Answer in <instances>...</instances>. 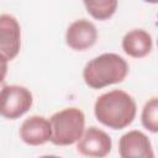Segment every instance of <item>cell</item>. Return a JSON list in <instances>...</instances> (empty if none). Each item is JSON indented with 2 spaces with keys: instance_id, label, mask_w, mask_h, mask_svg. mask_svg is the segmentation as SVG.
I'll list each match as a JSON object with an SVG mask.
<instances>
[{
  "instance_id": "cell-1",
  "label": "cell",
  "mask_w": 158,
  "mask_h": 158,
  "mask_svg": "<svg viewBox=\"0 0 158 158\" xmlns=\"http://www.w3.org/2000/svg\"><path fill=\"white\" fill-rule=\"evenodd\" d=\"M136 102L123 90H111L100 95L94 105L95 117L112 130H122L132 123L136 116Z\"/></svg>"
},
{
  "instance_id": "cell-4",
  "label": "cell",
  "mask_w": 158,
  "mask_h": 158,
  "mask_svg": "<svg viewBox=\"0 0 158 158\" xmlns=\"http://www.w3.org/2000/svg\"><path fill=\"white\" fill-rule=\"evenodd\" d=\"M32 94L20 85H4L0 89V115L15 120L26 114L32 106Z\"/></svg>"
},
{
  "instance_id": "cell-12",
  "label": "cell",
  "mask_w": 158,
  "mask_h": 158,
  "mask_svg": "<svg viewBox=\"0 0 158 158\" xmlns=\"http://www.w3.org/2000/svg\"><path fill=\"white\" fill-rule=\"evenodd\" d=\"M142 125L148 131L156 133L158 131V99L152 98L148 100L142 110Z\"/></svg>"
},
{
  "instance_id": "cell-2",
  "label": "cell",
  "mask_w": 158,
  "mask_h": 158,
  "mask_svg": "<svg viewBox=\"0 0 158 158\" xmlns=\"http://www.w3.org/2000/svg\"><path fill=\"white\" fill-rule=\"evenodd\" d=\"M128 74L127 62L115 53H102L86 63L83 70L85 84L91 89L121 83Z\"/></svg>"
},
{
  "instance_id": "cell-6",
  "label": "cell",
  "mask_w": 158,
  "mask_h": 158,
  "mask_svg": "<svg viewBox=\"0 0 158 158\" xmlns=\"http://www.w3.org/2000/svg\"><path fill=\"white\" fill-rule=\"evenodd\" d=\"M21 28L17 20L9 15H0V54L12 60L20 52Z\"/></svg>"
},
{
  "instance_id": "cell-14",
  "label": "cell",
  "mask_w": 158,
  "mask_h": 158,
  "mask_svg": "<svg viewBox=\"0 0 158 158\" xmlns=\"http://www.w3.org/2000/svg\"><path fill=\"white\" fill-rule=\"evenodd\" d=\"M143 1L149 2V4H157V2H158V0H143Z\"/></svg>"
},
{
  "instance_id": "cell-8",
  "label": "cell",
  "mask_w": 158,
  "mask_h": 158,
  "mask_svg": "<svg viewBox=\"0 0 158 158\" xmlns=\"http://www.w3.org/2000/svg\"><path fill=\"white\" fill-rule=\"evenodd\" d=\"M118 153L122 158H153L151 141L148 137L137 130L125 133L118 142Z\"/></svg>"
},
{
  "instance_id": "cell-3",
  "label": "cell",
  "mask_w": 158,
  "mask_h": 158,
  "mask_svg": "<svg viewBox=\"0 0 158 158\" xmlns=\"http://www.w3.org/2000/svg\"><path fill=\"white\" fill-rule=\"evenodd\" d=\"M51 142L56 146H70L81 137L85 126V116L77 107H68L52 115Z\"/></svg>"
},
{
  "instance_id": "cell-9",
  "label": "cell",
  "mask_w": 158,
  "mask_h": 158,
  "mask_svg": "<svg viewBox=\"0 0 158 158\" xmlns=\"http://www.w3.org/2000/svg\"><path fill=\"white\" fill-rule=\"evenodd\" d=\"M52 130L49 121L43 116H31L20 127V137L28 146H41L51 139Z\"/></svg>"
},
{
  "instance_id": "cell-11",
  "label": "cell",
  "mask_w": 158,
  "mask_h": 158,
  "mask_svg": "<svg viewBox=\"0 0 158 158\" xmlns=\"http://www.w3.org/2000/svg\"><path fill=\"white\" fill-rule=\"evenodd\" d=\"M83 2L86 11L100 21L110 19L117 9V0H83Z\"/></svg>"
},
{
  "instance_id": "cell-13",
  "label": "cell",
  "mask_w": 158,
  "mask_h": 158,
  "mask_svg": "<svg viewBox=\"0 0 158 158\" xmlns=\"http://www.w3.org/2000/svg\"><path fill=\"white\" fill-rule=\"evenodd\" d=\"M7 59L0 54V83L4 81L6 73H7Z\"/></svg>"
},
{
  "instance_id": "cell-10",
  "label": "cell",
  "mask_w": 158,
  "mask_h": 158,
  "mask_svg": "<svg viewBox=\"0 0 158 158\" xmlns=\"http://www.w3.org/2000/svg\"><path fill=\"white\" fill-rule=\"evenodd\" d=\"M152 36L141 28L132 30L122 38V48L125 53L132 58H143L152 51Z\"/></svg>"
},
{
  "instance_id": "cell-7",
  "label": "cell",
  "mask_w": 158,
  "mask_h": 158,
  "mask_svg": "<svg viewBox=\"0 0 158 158\" xmlns=\"http://www.w3.org/2000/svg\"><path fill=\"white\" fill-rule=\"evenodd\" d=\"M98 30L88 20H77L69 25L65 33L67 44L74 51H85L95 44Z\"/></svg>"
},
{
  "instance_id": "cell-5",
  "label": "cell",
  "mask_w": 158,
  "mask_h": 158,
  "mask_svg": "<svg viewBox=\"0 0 158 158\" xmlns=\"http://www.w3.org/2000/svg\"><path fill=\"white\" fill-rule=\"evenodd\" d=\"M112 142L110 136L102 130L91 126L86 128L78 139L77 149L80 154L86 157L101 158L110 153Z\"/></svg>"
}]
</instances>
